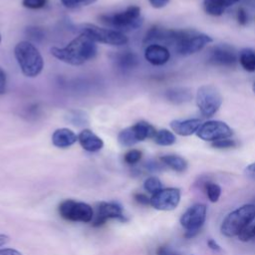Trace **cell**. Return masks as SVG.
<instances>
[{
	"label": "cell",
	"mask_w": 255,
	"mask_h": 255,
	"mask_svg": "<svg viewBox=\"0 0 255 255\" xmlns=\"http://www.w3.org/2000/svg\"><path fill=\"white\" fill-rule=\"evenodd\" d=\"M61 3L67 7V8H78L80 5L78 3V0H61Z\"/></svg>",
	"instance_id": "b9f144b4"
},
{
	"label": "cell",
	"mask_w": 255,
	"mask_h": 255,
	"mask_svg": "<svg viewBox=\"0 0 255 255\" xmlns=\"http://www.w3.org/2000/svg\"><path fill=\"white\" fill-rule=\"evenodd\" d=\"M252 90H253V92L255 93V82H254L253 85H252Z\"/></svg>",
	"instance_id": "c3c4849f"
},
{
	"label": "cell",
	"mask_w": 255,
	"mask_h": 255,
	"mask_svg": "<svg viewBox=\"0 0 255 255\" xmlns=\"http://www.w3.org/2000/svg\"><path fill=\"white\" fill-rule=\"evenodd\" d=\"M212 41V38L207 34L196 33L190 30H180L178 41L175 44L176 51L182 56H189L199 52Z\"/></svg>",
	"instance_id": "8992f818"
},
{
	"label": "cell",
	"mask_w": 255,
	"mask_h": 255,
	"mask_svg": "<svg viewBox=\"0 0 255 255\" xmlns=\"http://www.w3.org/2000/svg\"><path fill=\"white\" fill-rule=\"evenodd\" d=\"M59 214L62 218L73 222H91L94 218V210L86 202L66 199L58 207Z\"/></svg>",
	"instance_id": "52a82bcc"
},
{
	"label": "cell",
	"mask_w": 255,
	"mask_h": 255,
	"mask_svg": "<svg viewBox=\"0 0 255 255\" xmlns=\"http://www.w3.org/2000/svg\"><path fill=\"white\" fill-rule=\"evenodd\" d=\"M110 219H118L121 221H127V218L123 212L121 205L115 202H100L98 205V211L93 221L94 227H99L105 224Z\"/></svg>",
	"instance_id": "4fadbf2b"
},
{
	"label": "cell",
	"mask_w": 255,
	"mask_h": 255,
	"mask_svg": "<svg viewBox=\"0 0 255 255\" xmlns=\"http://www.w3.org/2000/svg\"><path fill=\"white\" fill-rule=\"evenodd\" d=\"M175 30L166 29L159 26L151 27L145 34L143 43L145 44H174Z\"/></svg>",
	"instance_id": "5bb4252c"
},
{
	"label": "cell",
	"mask_w": 255,
	"mask_h": 255,
	"mask_svg": "<svg viewBox=\"0 0 255 255\" xmlns=\"http://www.w3.org/2000/svg\"><path fill=\"white\" fill-rule=\"evenodd\" d=\"M116 60H117L118 66L122 69H132L138 65L137 56L130 51H125L119 54Z\"/></svg>",
	"instance_id": "cb8c5ba5"
},
{
	"label": "cell",
	"mask_w": 255,
	"mask_h": 255,
	"mask_svg": "<svg viewBox=\"0 0 255 255\" xmlns=\"http://www.w3.org/2000/svg\"><path fill=\"white\" fill-rule=\"evenodd\" d=\"M97 50L96 42L88 35L80 33L66 47L51 48V54L64 63L79 66L95 58Z\"/></svg>",
	"instance_id": "6da1fadb"
},
{
	"label": "cell",
	"mask_w": 255,
	"mask_h": 255,
	"mask_svg": "<svg viewBox=\"0 0 255 255\" xmlns=\"http://www.w3.org/2000/svg\"><path fill=\"white\" fill-rule=\"evenodd\" d=\"M180 201V190L175 187L162 188L150 197V205L157 210L169 211L177 207Z\"/></svg>",
	"instance_id": "8fae6325"
},
{
	"label": "cell",
	"mask_w": 255,
	"mask_h": 255,
	"mask_svg": "<svg viewBox=\"0 0 255 255\" xmlns=\"http://www.w3.org/2000/svg\"><path fill=\"white\" fill-rule=\"evenodd\" d=\"M6 85H7L6 73H5V71L0 67V95H3V94L6 92Z\"/></svg>",
	"instance_id": "8d00e7d4"
},
{
	"label": "cell",
	"mask_w": 255,
	"mask_h": 255,
	"mask_svg": "<svg viewBox=\"0 0 255 255\" xmlns=\"http://www.w3.org/2000/svg\"><path fill=\"white\" fill-rule=\"evenodd\" d=\"M143 188L147 192H149L151 194H154L157 191H159L160 189H162V183H161V181L159 180L158 177H156V176H149V177H147L144 180Z\"/></svg>",
	"instance_id": "83f0119b"
},
{
	"label": "cell",
	"mask_w": 255,
	"mask_h": 255,
	"mask_svg": "<svg viewBox=\"0 0 255 255\" xmlns=\"http://www.w3.org/2000/svg\"><path fill=\"white\" fill-rule=\"evenodd\" d=\"M0 255H23L20 251L13 248L0 249Z\"/></svg>",
	"instance_id": "60d3db41"
},
{
	"label": "cell",
	"mask_w": 255,
	"mask_h": 255,
	"mask_svg": "<svg viewBox=\"0 0 255 255\" xmlns=\"http://www.w3.org/2000/svg\"><path fill=\"white\" fill-rule=\"evenodd\" d=\"M131 128L133 130V133L137 142L145 140L147 138H153L157 131L151 124L145 121L137 122L136 124L131 126Z\"/></svg>",
	"instance_id": "ffe728a7"
},
{
	"label": "cell",
	"mask_w": 255,
	"mask_h": 255,
	"mask_svg": "<svg viewBox=\"0 0 255 255\" xmlns=\"http://www.w3.org/2000/svg\"><path fill=\"white\" fill-rule=\"evenodd\" d=\"M14 56L26 77H37L44 68V60L40 52L28 41H21L15 46Z\"/></svg>",
	"instance_id": "7a4b0ae2"
},
{
	"label": "cell",
	"mask_w": 255,
	"mask_h": 255,
	"mask_svg": "<svg viewBox=\"0 0 255 255\" xmlns=\"http://www.w3.org/2000/svg\"><path fill=\"white\" fill-rule=\"evenodd\" d=\"M205 192L210 202H217L221 195V187L214 182L205 183Z\"/></svg>",
	"instance_id": "4316f807"
},
{
	"label": "cell",
	"mask_w": 255,
	"mask_h": 255,
	"mask_svg": "<svg viewBox=\"0 0 255 255\" xmlns=\"http://www.w3.org/2000/svg\"><path fill=\"white\" fill-rule=\"evenodd\" d=\"M0 42H1V34H0Z\"/></svg>",
	"instance_id": "681fc988"
},
{
	"label": "cell",
	"mask_w": 255,
	"mask_h": 255,
	"mask_svg": "<svg viewBox=\"0 0 255 255\" xmlns=\"http://www.w3.org/2000/svg\"><path fill=\"white\" fill-rule=\"evenodd\" d=\"M133 198L137 203L141 205H148L150 203V198L143 193H134Z\"/></svg>",
	"instance_id": "d590c367"
},
{
	"label": "cell",
	"mask_w": 255,
	"mask_h": 255,
	"mask_svg": "<svg viewBox=\"0 0 255 255\" xmlns=\"http://www.w3.org/2000/svg\"><path fill=\"white\" fill-rule=\"evenodd\" d=\"M145 60L153 66H161L168 62L170 53L168 49L159 44H150L144 50Z\"/></svg>",
	"instance_id": "9a60e30c"
},
{
	"label": "cell",
	"mask_w": 255,
	"mask_h": 255,
	"mask_svg": "<svg viewBox=\"0 0 255 255\" xmlns=\"http://www.w3.org/2000/svg\"><path fill=\"white\" fill-rule=\"evenodd\" d=\"M160 161L167 167L177 172H183L187 168V161L177 154H165L160 157Z\"/></svg>",
	"instance_id": "7402d4cb"
},
{
	"label": "cell",
	"mask_w": 255,
	"mask_h": 255,
	"mask_svg": "<svg viewBox=\"0 0 255 255\" xmlns=\"http://www.w3.org/2000/svg\"><path fill=\"white\" fill-rule=\"evenodd\" d=\"M237 22L239 25L244 26L248 22V15L244 8H239L237 11Z\"/></svg>",
	"instance_id": "e575fe53"
},
{
	"label": "cell",
	"mask_w": 255,
	"mask_h": 255,
	"mask_svg": "<svg viewBox=\"0 0 255 255\" xmlns=\"http://www.w3.org/2000/svg\"><path fill=\"white\" fill-rule=\"evenodd\" d=\"M78 140V135L70 128H61L56 129L52 134V142L60 148H67Z\"/></svg>",
	"instance_id": "ac0fdd59"
},
{
	"label": "cell",
	"mask_w": 255,
	"mask_h": 255,
	"mask_svg": "<svg viewBox=\"0 0 255 255\" xmlns=\"http://www.w3.org/2000/svg\"><path fill=\"white\" fill-rule=\"evenodd\" d=\"M201 124L202 121L197 118L173 120L170 122V128L175 133L181 136H188L193 133H196Z\"/></svg>",
	"instance_id": "2e32d148"
},
{
	"label": "cell",
	"mask_w": 255,
	"mask_h": 255,
	"mask_svg": "<svg viewBox=\"0 0 255 255\" xmlns=\"http://www.w3.org/2000/svg\"><path fill=\"white\" fill-rule=\"evenodd\" d=\"M251 229H252V233H253V236H254V238H255V225H254V226H252V227H251Z\"/></svg>",
	"instance_id": "7dc6e473"
},
{
	"label": "cell",
	"mask_w": 255,
	"mask_h": 255,
	"mask_svg": "<svg viewBox=\"0 0 255 255\" xmlns=\"http://www.w3.org/2000/svg\"><path fill=\"white\" fill-rule=\"evenodd\" d=\"M233 134L232 128L222 121H207L201 124L196 135L204 141H216L228 138Z\"/></svg>",
	"instance_id": "30bf717a"
},
{
	"label": "cell",
	"mask_w": 255,
	"mask_h": 255,
	"mask_svg": "<svg viewBox=\"0 0 255 255\" xmlns=\"http://www.w3.org/2000/svg\"><path fill=\"white\" fill-rule=\"evenodd\" d=\"M238 1L239 0H204L203 8L208 15L220 16L228 7L236 4Z\"/></svg>",
	"instance_id": "d6986e66"
},
{
	"label": "cell",
	"mask_w": 255,
	"mask_h": 255,
	"mask_svg": "<svg viewBox=\"0 0 255 255\" xmlns=\"http://www.w3.org/2000/svg\"><path fill=\"white\" fill-rule=\"evenodd\" d=\"M118 141L123 146H131L137 142L131 127L126 128L119 132Z\"/></svg>",
	"instance_id": "484cf974"
},
{
	"label": "cell",
	"mask_w": 255,
	"mask_h": 255,
	"mask_svg": "<svg viewBox=\"0 0 255 255\" xmlns=\"http://www.w3.org/2000/svg\"><path fill=\"white\" fill-rule=\"evenodd\" d=\"M195 102L202 116L212 117L220 109L223 98L214 86L203 85L196 92Z\"/></svg>",
	"instance_id": "5b68a950"
},
{
	"label": "cell",
	"mask_w": 255,
	"mask_h": 255,
	"mask_svg": "<svg viewBox=\"0 0 255 255\" xmlns=\"http://www.w3.org/2000/svg\"><path fill=\"white\" fill-rule=\"evenodd\" d=\"M156 255H178V254L167 246H160L156 250Z\"/></svg>",
	"instance_id": "f35d334b"
},
{
	"label": "cell",
	"mask_w": 255,
	"mask_h": 255,
	"mask_svg": "<svg viewBox=\"0 0 255 255\" xmlns=\"http://www.w3.org/2000/svg\"><path fill=\"white\" fill-rule=\"evenodd\" d=\"M209 63L220 67H233L238 61L235 50L227 45L220 44L214 46L209 53Z\"/></svg>",
	"instance_id": "7c38bea8"
},
{
	"label": "cell",
	"mask_w": 255,
	"mask_h": 255,
	"mask_svg": "<svg viewBox=\"0 0 255 255\" xmlns=\"http://www.w3.org/2000/svg\"><path fill=\"white\" fill-rule=\"evenodd\" d=\"M78 140H79L81 146L85 150L90 151V152L99 151L104 146L103 139L100 136H98L94 131H92L91 129H88V128L83 129L79 133Z\"/></svg>",
	"instance_id": "e0dca14e"
},
{
	"label": "cell",
	"mask_w": 255,
	"mask_h": 255,
	"mask_svg": "<svg viewBox=\"0 0 255 255\" xmlns=\"http://www.w3.org/2000/svg\"><path fill=\"white\" fill-rule=\"evenodd\" d=\"M100 21L110 29L113 28L119 32L138 29L143 23V19L140 16V8L135 5L128 7L123 12L104 14L100 17Z\"/></svg>",
	"instance_id": "3957f363"
},
{
	"label": "cell",
	"mask_w": 255,
	"mask_h": 255,
	"mask_svg": "<svg viewBox=\"0 0 255 255\" xmlns=\"http://www.w3.org/2000/svg\"><path fill=\"white\" fill-rule=\"evenodd\" d=\"M69 121L75 126H82L87 123V116L80 111H73L70 116H68Z\"/></svg>",
	"instance_id": "f546056e"
},
{
	"label": "cell",
	"mask_w": 255,
	"mask_h": 255,
	"mask_svg": "<svg viewBox=\"0 0 255 255\" xmlns=\"http://www.w3.org/2000/svg\"><path fill=\"white\" fill-rule=\"evenodd\" d=\"M245 171H246L248 174L255 175V162H252V163H250L249 165H247L246 168H245Z\"/></svg>",
	"instance_id": "ee69618b"
},
{
	"label": "cell",
	"mask_w": 255,
	"mask_h": 255,
	"mask_svg": "<svg viewBox=\"0 0 255 255\" xmlns=\"http://www.w3.org/2000/svg\"><path fill=\"white\" fill-rule=\"evenodd\" d=\"M255 219V205L245 204L230 212L222 221L220 231L227 237L237 236L238 233Z\"/></svg>",
	"instance_id": "277c9868"
},
{
	"label": "cell",
	"mask_w": 255,
	"mask_h": 255,
	"mask_svg": "<svg viewBox=\"0 0 255 255\" xmlns=\"http://www.w3.org/2000/svg\"><path fill=\"white\" fill-rule=\"evenodd\" d=\"M142 156V153L140 150L138 149H130L128 152H126L125 156H124V160L128 163V164H135L137 163L140 158Z\"/></svg>",
	"instance_id": "f1b7e54d"
},
{
	"label": "cell",
	"mask_w": 255,
	"mask_h": 255,
	"mask_svg": "<svg viewBox=\"0 0 255 255\" xmlns=\"http://www.w3.org/2000/svg\"><path fill=\"white\" fill-rule=\"evenodd\" d=\"M238 61L241 67L247 72H255V51L251 48H244L239 52Z\"/></svg>",
	"instance_id": "603a6c76"
},
{
	"label": "cell",
	"mask_w": 255,
	"mask_h": 255,
	"mask_svg": "<svg viewBox=\"0 0 255 255\" xmlns=\"http://www.w3.org/2000/svg\"><path fill=\"white\" fill-rule=\"evenodd\" d=\"M207 207L205 204L196 203L190 206L180 217L179 222L185 229L184 237H194L202 227L206 219Z\"/></svg>",
	"instance_id": "9c48e42d"
},
{
	"label": "cell",
	"mask_w": 255,
	"mask_h": 255,
	"mask_svg": "<svg viewBox=\"0 0 255 255\" xmlns=\"http://www.w3.org/2000/svg\"><path fill=\"white\" fill-rule=\"evenodd\" d=\"M27 35L34 41H40L44 38V33L38 27H29L27 29Z\"/></svg>",
	"instance_id": "d6a6232c"
},
{
	"label": "cell",
	"mask_w": 255,
	"mask_h": 255,
	"mask_svg": "<svg viewBox=\"0 0 255 255\" xmlns=\"http://www.w3.org/2000/svg\"><path fill=\"white\" fill-rule=\"evenodd\" d=\"M207 245H208V247L211 249V250H213V251H216V252H219V251H221V247H220V245L214 240V239H208V241H207Z\"/></svg>",
	"instance_id": "7bdbcfd3"
},
{
	"label": "cell",
	"mask_w": 255,
	"mask_h": 255,
	"mask_svg": "<svg viewBox=\"0 0 255 255\" xmlns=\"http://www.w3.org/2000/svg\"><path fill=\"white\" fill-rule=\"evenodd\" d=\"M47 0H22V5L28 9H40L46 5Z\"/></svg>",
	"instance_id": "1f68e13d"
},
{
	"label": "cell",
	"mask_w": 255,
	"mask_h": 255,
	"mask_svg": "<svg viewBox=\"0 0 255 255\" xmlns=\"http://www.w3.org/2000/svg\"><path fill=\"white\" fill-rule=\"evenodd\" d=\"M97 0H78V3L80 6H87V5H90V4H93L95 3Z\"/></svg>",
	"instance_id": "bcb514c9"
},
{
	"label": "cell",
	"mask_w": 255,
	"mask_h": 255,
	"mask_svg": "<svg viewBox=\"0 0 255 255\" xmlns=\"http://www.w3.org/2000/svg\"><path fill=\"white\" fill-rule=\"evenodd\" d=\"M145 167H146L147 170L152 171V172H153V171H159V170L162 169V165L159 164L158 162L154 161V160H149V161H147V162L145 163Z\"/></svg>",
	"instance_id": "74e56055"
},
{
	"label": "cell",
	"mask_w": 255,
	"mask_h": 255,
	"mask_svg": "<svg viewBox=\"0 0 255 255\" xmlns=\"http://www.w3.org/2000/svg\"><path fill=\"white\" fill-rule=\"evenodd\" d=\"M165 97L170 103L174 105H181L188 103L192 99V94L187 88H172L166 91Z\"/></svg>",
	"instance_id": "44dd1931"
},
{
	"label": "cell",
	"mask_w": 255,
	"mask_h": 255,
	"mask_svg": "<svg viewBox=\"0 0 255 255\" xmlns=\"http://www.w3.org/2000/svg\"><path fill=\"white\" fill-rule=\"evenodd\" d=\"M237 237H238V239H239L240 241H242V242H247V241H250L251 239H253L254 236H253L251 227L248 226V227L244 228L243 230H241V231L238 233Z\"/></svg>",
	"instance_id": "836d02e7"
},
{
	"label": "cell",
	"mask_w": 255,
	"mask_h": 255,
	"mask_svg": "<svg viewBox=\"0 0 255 255\" xmlns=\"http://www.w3.org/2000/svg\"><path fill=\"white\" fill-rule=\"evenodd\" d=\"M153 140L158 145L167 146V145H172L175 142L176 137L172 131H170L166 128H161L156 131V133L153 137Z\"/></svg>",
	"instance_id": "d4e9b609"
},
{
	"label": "cell",
	"mask_w": 255,
	"mask_h": 255,
	"mask_svg": "<svg viewBox=\"0 0 255 255\" xmlns=\"http://www.w3.org/2000/svg\"><path fill=\"white\" fill-rule=\"evenodd\" d=\"M80 33L88 35L95 42L112 45L123 46L128 43V37L124 33L110 28H101L94 24H84L80 27Z\"/></svg>",
	"instance_id": "ba28073f"
},
{
	"label": "cell",
	"mask_w": 255,
	"mask_h": 255,
	"mask_svg": "<svg viewBox=\"0 0 255 255\" xmlns=\"http://www.w3.org/2000/svg\"><path fill=\"white\" fill-rule=\"evenodd\" d=\"M10 238L8 235L6 234H0V246H4L5 244H7L9 242Z\"/></svg>",
	"instance_id": "f6af8a7d"
},
{
	"label": "cell",
	"mask_w": 255,
	"mask_h": 255,
	"mask_svg": "<svg viewBox=\"0 0 255 255\" xmlns=\"http://www.w3.org/2000/svg\"><path fill=\"white\" fill-rule=\"evenodd\" d=\"M211 146L217 149H226V148H231L236 146V141L234 139H231L230 137L228 138H223L219 139L216 141L211 142Z\"/></svg>",
	"instance_id": "4dcf8cb0"
},
{
	"label": "cell",
	"mask_w": 255,
	"mask_h": 255,
	"mask_svg": "<svg viewBox=\"0 0 255 255\" xmlns=\"http://www.w3.org/2000/svg\"><path fill=\"white\" fill-rule=\"evenodd\" d=\"M169 1L170 0H148L149 4L153 8H156V9H159V8H162V7L166 6L169 3Z\"/></svg>",
	"instance_id": "ab89813d"
}]
</instances>
